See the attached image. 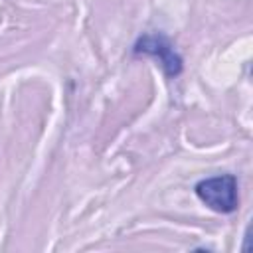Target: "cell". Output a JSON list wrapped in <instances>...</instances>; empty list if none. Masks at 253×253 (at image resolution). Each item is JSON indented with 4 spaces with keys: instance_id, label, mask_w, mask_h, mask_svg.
Returning a JSON list of instances; mask_svg holds the SVG:
<instances>
[{
    "instance_id": "1",
    "label": "cell",
    "mask_w": 253,
    "mask_h": 253,
    "mask_svg": "<svg viewBox=\"0 0 253 253\" xmlns=\"http://www.w3.org/2000/svg\"><path fill=\"white\" fill-rule=\"evenodd\" d=\"M194 192L215 213H233L239 206L237 178L233 174L204 178L194 186Z\"/></svg>"
},
{
    "instance_id": "2",
    "label": "cell",
    "mask_w": 253,
    "mask_h": 253,
    "mask_svg": "<svg viewBox=\"0 0 253 253\" xmlns=\"http://www.w3.org/2000/svg\"><path fill=\"white\" fill-rule=\"evenodd\" d=\"M134 55H152L160 61L168 77H178L182 73V57L174 49L172 42L162 34H144L134 42Z\"/></svg>"
}]
</instances>
